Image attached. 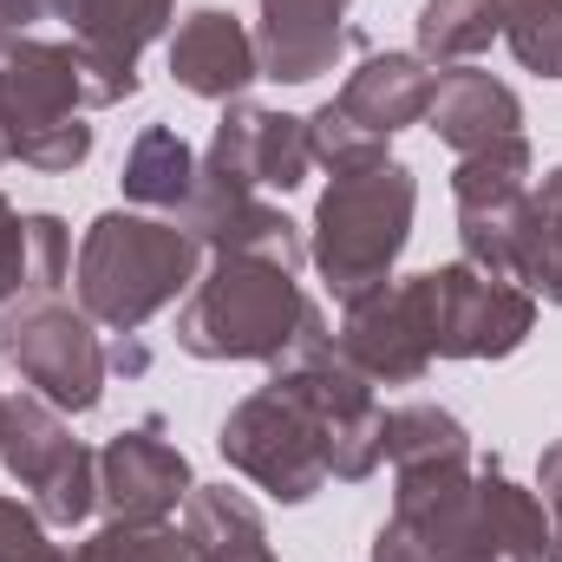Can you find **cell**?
Masks as SVG:
<instances>
[{
	"instance_id": "1",
	"label": "cell",
	"mask_w": 562,
	"mask_h": 562,
	"mask_svg": "<svg viewBox=\"0 0 562 562\" xmlns=\"http://www.w3.org/2000/svg\"><path fill=\"white\" fill-rule=\"evenodd\" d=\"M196 262H203V249L170 216L105 210V216H92V229L79 243L72 288H79V307H86L92 327L138 334L177 294L196 288Z\"/></svg>"
},
{
	"instance_id": "2",
	"label": "cell",
	"mask_w": 562,
	"mask_h": 562,
	"mask_svg": "<svg viewBox=\"0 0 562 562\" xmlns=\"http://www.w3.org/2000/svg\"><path fill=\"white\" fill-rule=\"evenodd\" d=\"M413 216H419V177L406 164L347 170L321 190L307 223V262L334 288V301L393 281V262L413 243Z\"/></svg>"
},
{
	"instance_id": "3",
	"label": "cell",
	"mask_w": 562,
	"mask_h": 562,
	"mask_svg": "<svg viewBox=\"0 0 562 562\" xmlns=\"http://www.w3.org/2000/svg\"><path fill=\"white\" fill-rule=\"evenodd\" d=\"M307 314L314 301L301 294L294 269L262 262V256H216L177 314V347L190 360H269L276 367Z\"/></svg>"
},
{
	"instance_id": "4",
	"label": "cell",
	"mask_w": 562,
	"mask_h": 562,
	"mask_svg": "<svg viewBox=\"0 0 562 562\" xmlns=\"http://www.w3.org/2000/svg\"><path fill=\"white\" fill-rule=\"evenodd\" d=\"M86 112V72L72 40H20L0 53V138L7 157L46 177H66L92 157Z\"/></svg>"
},
{
	"instance_id": "5",
	"label": "cell",
	"mask_w": 562,
	"mask_h": 562,
	"mask_svg": "<svg viewBox=\"0 0 562 562\" xmlns=\"http://www.w3.org/2000/svg\"><path fill=\"white\" fill-rule=\"evenodd\" d=\"M269 386L307 406V419L327 438V471L334 484H367L386 464V406L373 400V380L334 347V327L321 321V307L301 321L294 347L276 360Z\"/></svg>"
},
{
	"instance_id": "6",
	"label": "cell",
	"mask_w": 562,
	"mask_h": 562,
	"mask_svg": "<svg viewBox=\"0 0 562 562\" xmlns=\"http://www.w3.org/2000/svg\"><path fill=\"white\" fill-rule=\"evenodd\" d=\"M0 360L20 367V380L59 413H92L112 380L86 307H66L59 294H20L0 307Z\"/></svg>"
},
{
	"instance_id": "7",
	"label": "cell",
	"mask_w": 562,
	"mask_h": 562,
	"mask_svg": "<svg viewBox=\"0 0 562 562\" xmlns=\"http://www.w3.org/2000/svg\"><path fill=\"white\" fill-rule=\"evenodd\" d=\"M0 464L33 497V510L46 517V530H72V524H86L99 510V451H86L72 438L66 413L46 406L40 393L7 400Z\"/></svg>"
},
{
	"instance_id": "8",
	"label": "cell",
	"mask_w": 562,
	"mask_h": 562,
	"mask_svg": "<svg viewBox=\"0 0 562 562\" xmlns=\"http://www.w3.org/2000/svg\"><path fill=\"white\" fill-rule=\"evenodd\" d=\"M216 451L229 458V471H243L256 491H269L276 504H307L334 471H327V438L307 419L301 400H288L281 386L249 393L243 406H229V419L216 431Z\"/></svg>"
},
{
	"instance_id": "9",
	"label": "cell",
	"mask_w": 562,
	"mask_h": 562,
	"mask_svg": "<svg viewBox=\"0 0 562 562\" xmlns=\"http://www.w3.org/2000/svg\"><path fill=\"white\" fill-rule=\"evenodd\" d=\"M537 327V294L477 262L431 269V353L438 360H510Z\"/></svg>"
},
{
	"instance_id": "10",
	"label": "cell",
	"mask_w": 562,
	"mask_h": 562,
	"mask_svg": "<svg viewBox=\"0 0 562 562\" xmlns=\"http://www.w3.org/2000/svg\"><path fill=\"white\" fill-rule=\"evenodd\" d=\"M334 347L373 380V386H419L431 373V269L393 276L353 301H340Z\"/></svg>"
},
{
	"instance_id": "11",
	"label": "cell",
	"mask_w": 562,
	"mask_h": 562,
	"mask_svg": "<svg viewBox=\"0 0 562 562\" xmlns=\"http://www.w3.org/2000/svg\"><path fill=\"white\" fill-rule=\"evenodd\" d=\"M530 170H537L530 138H497V144H484V150L458 157L451 196H458L464 262L517 281V223H524V203H530Z\"/></svg>"
},
{
	"instance_id": "12",
	"label": "cell",
	"mask_w": 562,
	"mask_h": 562,
	"mask_svg": "<svg viewBox=\"0 0 562 562\" xmlns=\"http://www.w3.org/2000/svg\"><path fill=\"white\" fill-rule=\"evenodd\" d=\"M177 0H66L59 26L86 72V112H112L138 92V59L170 33Z\"/></svg>"
},
{
	"instance_id": "13",
	"label": "cell",
	"mask_w": 562,
	"mask_h": 562,
	"mask_svg": "<svg viewBox=\"0 0 562 562\" xmlns=\"http://www.w3.org/2000/svg\"><path fill=\"white\" fill-rule=\"evenodd\" d=\"M190 491H196L190 458L164 438V419L157 413L138 425H125L99 451V510L112 524H170Z\"/></svg>"
},
{
	"instance_id": "14",
	"label": "cell",
	"mask_w": 562,
	"mask_h": 562,
	"mask_svg": "<svg viewBox=\"0 0 562 562\" xmlns=\"http://www.w3.org/2000/svg\"><path fill=\"white\" fill-rule=\"evenodd\" d=\"M458 562H562L557 517L497 458L471 471V504L458 524Z\"/></svg>"
},
{
	"instance_id": "15",
	"label": "cell",
	"mask_w": 562,
	"mask_h": 562,
	"mask_svg": "<svg viewBox=\"0 0 562 562\" xmlns=\"http://www.w3.org/2000/svg\"><path fill=\"white\" fill-rule=\"evenodd\" d=\"M170 223L190 229V243L210 249V256H262V262H281V269H294V276H301V262H307V236H301L294 216H281L276 203H262L256 190L223 183V177H210V170L196 177L190 203H183Z\"/></svg>"
},
{
	"instance_id": "16",
	"label": "cell",
	"mask_w": 562,
	"mask_h": 562,
	"mask_svg": "<svg viewBox=\"0 0 562 562\" xmlns=\"http://www.w3.org/2000/svg\"><path fill=\"white\" fill-rule=\"evenodd\" d=\"M203 170L223 177V183H243V190H294L307 170H314V150H307V119L294 112H269V105H229L216 138L203 150Z\"/></svg>"
},
{
	"instance_id": "17",
	"label": "cell",
	"mask_w": 562,
	"mask_h": 562,
	"mask_svg": "<svg viewBox=\"0 0 562 562\" xmlns=\"http://www.w3.org/2000/svg\"><path fill=\"white\" fill-rule=\"evenodd\" d=\"M170 79H177L190 99L236 105V99L249 92V79H262L256 33H249L229 7H196V13H183L177 33H170Z\"/></svg>"
},
{
	"instance_id": "18",
	"label": "cell",
	"mask_w": 562,
	"mask_h": 562,
	"mask_svg": "<svg viewBox=\"0 0 562 562\" xmlns=\"http://www.w3.org/2000/svg\"><path fill=\"white\" fill-rule=\"evenodd\" d=\"M353 0H262V26H256V53H262V79L276 86H307L321 72H334V59L347 46H367L347 26Z\"/></svg>"
},
{
	"instance_id": "19",
	"label": "cell",
	"mask_w": 562,
	"mask_h": 562,
	"mask_svg": "<svg viewBox=\"0 0 562 562\" xmlns=\"http://www.w3.org/2000/svg\"><path fill=\"white\" fill-rule=\"evenodd\" d=\"M425 125L438 132L445 150L464 157V150H484L497 138H524V99L484 66H451V72H438Z\"/></svg>"
},
{
	"instance_id": "20",
	"label": "cell",
	"mask_w": 562,
	"mask_h": 562,
	"mask_svg": "<svg viewBox=\"0 0 562 562\" xmlns=\"http://www.w3.org/2000/svg\"><path fill=\"white\" fill-rule=\"evenodd\" d=\"M431 92H438V72L425 66L419 53H367L347 72V86L334 92V105L347 119H360L367 132L400 138L406 125H419L425 112H431Z\"/></svg>"
},
{
	"instance_id": "21",
	"label": "cell",
	"mask_w": 562,
	"mask_h": 562,
	"mask_svg": "<svg viewBox=\"0 0 562 562\" xmlns=\"http://www.w3.org/2000/svg\"><path fill=\"white\" fill-rule=\"evenodd\" d=\"M183 537L203 550V562H276L262 510L229 484H196L183 497Z\"/></svg>"
},
{
	"instance_id": "22",
	"label": "cell",
	"mask_w": 562,
	"mask_h": 562,
	"mask_svg": "<svg viewBox=\"0 0 562 562\" xmlns=\"http://www.w3.org/2000/svg\"><path fill=\"white\" fill-rule=\"evenodd\" d=\"M196 177H203L196 150L177 138L170 125H144L138 138H132V150H125V170H119L125 196L144 203V210H164V216H177V210L190 203Z\"/></svg>"
},
{
	"instance_id": "23",
	"label": "cell",
	"mask_w": 562,
	"mask_h": 562,
	"mask_svg": "<svg viewBox=\"0 0 562 562\" xmlns=\"http://www.w3.org/2000/svg\"><path fill=\"white\" fill-rule=\"evenodd\" d=\"M517 281L562 307V164L530 183V203H524V223H517Z\"/></svg>"
},
{
	"instance_id": "24",
	"label": "cell",
	"mask_w": 562,
	"mask_h": 562,
	"mask_svg": "<svg viewBox=\"0 0 562 562\" xmlns=\"http://www.w3.org/2000/svg\"><path fill=\"white\" fill-rule=\"evenodd\" d=\"M413 33L425 66H471L477 53H491V40H504V13L497 0H425Z\"/></svg>"
},
{
	"instance_id": "25",
	"label": "cell",
	"mask_w": 562,
	"mask_h": 562,
	"mask_svg": "<svg viewBox=\"0 0 562 562\" xmlns=\"http://www.w3.org/2000/svg\"><path fill=\"white\" fill-rule=\"evenodd\" d=\"M386 458L393 471H431V464H471V431L445 406L413 400L386 413Z\"/></svg>"
},
{
	"instance_id": "26",
	"label": "cell",
	"mask_w": 562,
	"mask_h": 562,
	"mask_svg": "<svg viewBox=\"0 0 562 562\" xmlns=\"http://www.w3.org/2000/svg\"><path fill=\"white\" fill-rule=\"evenodd\" d=\"M59 562H203V550L170 524H112L105 517V530L72 543V557Z\"/></svg>"
},
{
	"instance_id": "27",
	"label": "cell",
	"mask_w": 562,
	"mask_h": 562,
	"mask_svg": "<svg viewBox=\"0 0 562 562\" xmlns=\"http://www.w3.org/2000/svg\"><path fill=\"white\" fill-rule=\"evenodd\" d=\"M497 13L517 66L537 79H562V0H497Z\"/></svg>"
},
{
	"instance_id": "28",
	"label": "cell",
	"mask_w": 562,
	"mask_h": 562,
	"mask_svg": "<svg viewBox=\"0 0 562 562\" xmlns=\"http://www.w3.org/2000/svg\"><path fill=\"white\" fill-rule=\"evenodd\" d=\"M386 144H393V138L367 132V125H360V119H347L334 99L307 119V150H314V164H321V170H334V177H347V170H373V164H393V157H386Z\"/></svg>"
},
{
	"instance_id": "29",
	"label": "cell",
	"mask_w": 562,
	"mask_h": 562,
	"mask_svg": "<svg viewBox=\"0 0 562 562\" xmlns=\"http://www.w3.org/2000/svg\"><path fill=\"white\" fill-rule=\"evenodd\" d=\"M0 562H59L46 543V517L20 497H0Z\"/></svg>"
},
{
	"instance_id": "30",
	"label": "cell",
	"mask_w": 562,
	"mask_h": 562,
	"mask_svg": "<svg viewBox=\"0 0 562 562\" xmlns=\"http://www.w3.org/2000/svg\"><path fill=\"white\" fill-rule=\"evenodd\" d=\"M33 294V243H26V216L0 196V307Z\"/></svg>"
},
{
	"instance_id": "31",
	"label": "cell",
	"mask_w": 562,
	"mask_h": 562,
	"mask_svg": "<svg viewBox=\"0 0 562 562\" xmlns=\"http://www.w3.org/2000/svg\"><path fill=\"white\" fill-rule=\"evenodd\" d=\"M66 0H0V53L33 33V20H59Z\"/></svg>"
},
{
	"instance_id": "32",
	"label": "cell",
	"mask_w": 562,
	"mask_h": 562,
	"mask_svg": "<svg viewBox=\"0 0 562 562\" xmlns=\"http://www.w3.org/2000/svg\"><path fill=\"white\" fill-rule=\"evenodd\" d=\"M537 491H543V504H550V517L562 524V438L543 451V464H537Z\"/></svg>"
},
{
	"instance_id": "33",
	"label": "cell",
	"mask_w": 562,
	"mask_h": 562,
	"mask_svg": "<svg viewBox=\"0 0 562 562\" xmlns=\"http://www.w3.org/2000/svg\"><path fill=\"white\" fill-rule=\"evenodd\" d=\"M105 367H112V373H144L150 353H144L138 334H119V347H105Z\"/></svg>"
},
{
	"instance_id": "34",
	"label": "cell",
	"mask_w": 562,
	"mask_h": 562,
	"mask_svg": "<svg viewBox=\"0 0 562 562\" xmlns=\"http://www.w3.org/2000/svg\"><path fill=\"white\" fill-rule=\"evenodd\" d=\"M0 431H7V393H0Z\"/></svg>"
},
{
	"instance_id": "35",
	"label": "cell",
	"mask_w": 562,
	"mask_h": 562,
	"mask_svg": "<svg viewBox=\"0 0 562 562\" xmlns=\"http://www.w3.org/2000/svg\"><path fill=\"white\" fill-rule=\"evenodd\" d=\"M0 164H13V157H7V138H0Z\"/></svg>"
},
{
	"instance_id": "36",
	"label": "cell",
	"mask_w": 562,
	"mask_h": 562,
	"mask_svg": "<svg viewBox=\"0 0 562 562\" xmlns=\"http://www.w3.org/2000/svg\"><path fill=\"white\" fill-rule=\"evenodd\" d=\"M557 543H562V524H557Z\"/></svg>"
}]
</instances>
